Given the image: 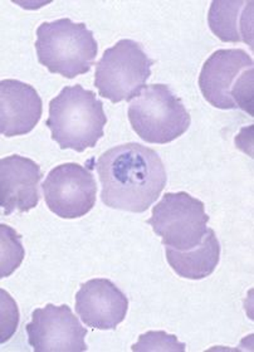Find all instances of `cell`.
Masks as SVG:
<instances>
[{
  "label": "cell",
  "mask_w": 254,
  "mask_h": 352,
  "mask_svg": "<svg viewBox=\"0 0 254 352\" xmlns=\"http://www.w3.org/2000/svg\"><path fill=\"white\" fill-rule=\"evenodd\" d=\"M36 51L39 63L51 74L73 80L91 71L98 44L85 23L62 18L38 27Z\"/></svg>",
  "instance_id": "3957f363"
},
{
  "label": "cell",
  "mask_w": 254,
  "mask_h": 352,
  "mask_svg": "<svg viewBox=\"0 0 254 352\" xmlns=\"http://www.w3.org/2000/svg\"><path fill=\"white\" fill-rule=\"evenodd\" d=\"M253 59L247 52L218 50L204 62L199 87L211 106L240 109L253 116Z\"/></svg>",
  "instance_id": "277c9868"
},
{
  "label": "cell",
  "mask_w": 254,
  "mask_h": 352,
  "mask_svg": "<svg viewBox=\"0 0 254 352\" xmlns=\"http://www.w3.org/2000/svg\"><path fill=\"white\" fill-rule=\"evenodd\" d=\"M43 173L32 159L12 155L0 160V206L6 215L27 213L39 203V183Z\"/></svg>",
  "instance_id": "8fae6325"
},
{
  "label": "cell",
  "mask_w": 254,
  "mask_h": 352,
  "mask_svg": "<svg viewBox=\"0 0 254 352\" xmlns=\"http://www.w3.org/2000/svg\"><path fill=\"white\" fill-rule=\"evenodd\" d=\"M1 272L0 278L9 277L21 265L24 258V250L21 243V235L13 228L1 224Z\"/></svg>",
  "instance_id": "9a60e30c"
},
{
  "label": "cell",
  "mask_w": 254,
  "mask_h": 352,
  "mask_svg": "<svg viewBox=\"0 0 254 352\" xmlns=\"http://www.w3.org/2000/svg\"><path fill=\"white\" fill-rule=\"evenodd\" d=\"M154 65L141 44L121 39L103 52L96 66L95 87L112 103L130 102L145 87Z\"/></svg>",
  "instance_id": "8992f818"
},
{
  "label": "cell",
  "mask_w": 254,
  "mask_h": 352,
  "mask_svg": "<svg viewBox=\"0 0 254 352\" xmlns=\"http://www.w3.org/2000/svg\"><path fill=\"white\" fill-rule=\"evenodd\" d=\"M43 112L36 88L18 80L0 82V132L7 138L30 133Z\"/></svg>",
  "instance_id": "7c38bea8"
},
{
  "label": "cell",
  "mask_w": 254,
  "mask_h": 352,
  "mask_svg": "<svg viewBox=\"0 0 254 352\" xmlns=\"http://www.w3.org/2000/svg\"><path fill=\"white\" fill-rule=\"evenodd\" d=\"M107 116L103 103L95 92L81 85L67 86L50 102V118L45 125L62 150L83 153L103 138Z\"/></svg>",
  "instance_id": "7a4b0ae2"
},
{
  "label": "cell",
  "mask_w": 254,
  "mask_h": 352,
  "mask_svg": "<svg viewBox=\"0 0 254 352\" xmlns=\"http://www.w3.org/2000/svg\"><path fill=\"white\" fill-rule=\"evenodd\" d=\"M129 120L140 139L165 145L189 129V112L167 85H149L129 106Z\"/></svg>",
  "instance_id": "5b68a950"
},
{
  "label": "cell",
  "mask_w": 254,
  "mask_h": 352,
  "mask_svg": "<svg viewBox=\"0 0 254 352\" xmlns=\"http://www.w3.org/2000/svg\"><path fill=\"white\" fill-rule=\"evenodd\" d=\"M167 263L182 278L198 279L209 277L218 267L220 259V244L215 232L208 228L203 242L193 250H171L165 247Z\"/></svg>",
  "instance_id": "5bb4252c"
},
{
  "label": "cell",
  "mask_w": 254,
  "mask_h": 352,
  "mask_svg": "<svg viewBox=\"0 0 254 352\" xmlns=\"http://www.w3.org/2000/svg\"><path fill=\"white\" fill-rule=\"evenodd\" d=\"M208 23L211 32L228 43L244 42L253 48V1L214 0Z\"/></svg>",
  "instance_id": "4fadbf2b"
},
{
  "label": "cell",
  "mask_w": 254,
  "mask_h": 352,
  "mask_svg": "<svg viewBox=\"0 0 254 352\" xmlns=\"http://www.w3.org/2000/svg\"><path fill=\"white\" fill-rule=\"evenodd\" d=\"M42 189L50 210L63 219L85 217L94 209L97 198L95 176L76 162H67L52 169Z\"/></svg>",
  "instance_id": "ba28073f"
},
{
  "label": "cell",
  "mask_w": 254,
  "mask_h": 352,
  "mask_svg": "<svg viewBox=\"0 0 254 352\" xmlns=\"http://www.w3.org/2000/svg\"><path fill=\"white\" fill-rule=\"evenodd\" d=\"M96 170L102 186V203L131 213L146 212L167 185V170L159 154L138 142L105 151Z\"/></svg>",
  "instance_id": "6da1fadb"
},
{
  "label": "cell",
  "mask_w": 254,
  "mask_h": 352,
  "mask_svg": "<svg viewBox=\"0 0 254 352\" xmlns=\"http://www.w3.org/2000/svg\"><path fill=\"white\" fill-rule=\"evenodd\" d=\"M208 221L203 201L185 191L167 192L154 206L151 218L147 220L167 248L180 252L202 244Z\"/></svg>",
  "instance_id": "52a82bcc"
},
{
  "label": "cell",
  "mask_w": 254,
  "mask_h": 352,
  "mask_svg": "<svg viewBox=\"0 0 254 352\" xmlns=\"http://www.w3.org/2000/svg\"><path fill=\"white\" fill-rule=\"evenodd\" d=\"M28 342L34 352H85L87 330L67 305H47L32 314L25 327Z\"/></svg>",
  "instance_id": "9c48e42d"
},
{
  "label": "cell",
  "mask_w": 254,
  "mask_h": 352,
  "mask_svg": "<svg viewBox=\"0 0 254 352\" xmlns=\"http://www.w3.org/2000/svg\"><path fill=\"white\" fill-rule=\"evenodd\" d=\"M129 300L109 279L96 278L81 285L76 311L81 321L97 330H116L127 315Z\"/></svg>",
  "instance_id": "30bf717a"
},
{
  "label": "cell",
  "mask_w": 254,
  "mask_h": 352,
  "mask_svg": "<svg viewBox=\"0 0 254 352\" xmlns=\"http://www.w3.org/2000/svg\"><path fill=\"white\" fill-rule=\"evenodd\" d=\"M185 344L179 342L175 335L165 331H149L138 338V344L132 346L134 352H184Z\"/></svg>",
  "instance_id": "2e32d148"
}]
</instances>
